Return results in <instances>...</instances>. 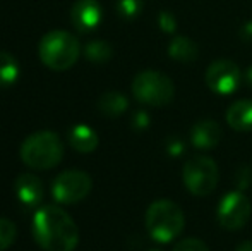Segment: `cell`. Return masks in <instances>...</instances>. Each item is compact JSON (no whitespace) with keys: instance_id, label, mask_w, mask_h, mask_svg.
I'll list each match as a JSON object with an SVG mask.
<instances>
[{"instance_id":"cell-8","label":"cell","mask_w":252,"mask_h":251,"mask_svg":"<svg viewBox=\"0 0 252 251\" xmlns=\"http://www.w3.org/2000/svg\"><path fill=\"white\" fill-rule=\"evenodd\" d=\"M252 214V203L244 191H230L220 200L216 217L223 229L239 231L249 222Z\"/></svg>"},{"instance_id":"cell-11","label":"cell","mask_w":252,"mask_h":251,"mask_svg":"<svg viewBox=\"0 0 252 251\" xmlns=\"http://www.w3.org/2000/svg\"><path fill=\"white\" fill-rule=\"evenodd\" d=\"M14 191L19 203L26 208H38L43 201V182L33 172H23L14 181Z\"/></svg>"},{"instance_id":"cell-2","label":"cell","mask_w":252,"mask_h":251,"mask_svg":"<svg viewBox=\"0 0 252 251\" xmlns=\"http://www.w3.org/2000/svg\"><path fill=\"white\" fill-rule=\"evenodd\" d=\"M21 160L34 171H48L62 162L63 141L53 131H38L21 144Z\"/></svg>"},{"instance_id":"cell-15","label":"cell","mask_w":252,"mask_h":251,"mask_svg":"<svg viewBox=\"0 0 252 251\" xmlns=\"http://www.w3.org/2000/svg\"><path fill=\"white\" fill-rule=\"evenodd\" d=\"M168 55L175 62L190 64L199 57V47L189 36H175L168 45Z\"/></svg>"},{"instance_id":"cell-23","label":"cell","mask_w":252,"mask_h":251,"mask_svg":"<svg viewBox=\"0 0 252 251\" xmlns=\"http://www.w3.org/2000/svg\"><path fill=\"white\" fill-rule=\"evenodd\" d=\"M235 186L239 191H244L252 186V167L242 165L235 174Z\"/></svg>"},{"instance_id":"cell-17","label":"cell","mask_w":252,"mask_h":251,"mask_svg":"<svg viewBox=\"0 0 252 251\" xmlns=\"http://www.w3.org/2000/svg\"><path fill=\"white\" fill-rule=\"evenodd\" d=\"M21 74V66L17 59L9 52L0 50V88H10L17 83Z\"/></svg>"},{"instance_id":"cell-14","label":"cell","mask_w":252,"mask_h":251,"mask_svg":"<svg viewBox=\"0 0 252 251\" xmlns=\"http://www.w3.org/2000/svg\"><path fill=\"white\" fill-rule=\"evenodd\" d=\"M226 122L240 133L252 131V100H237L230 105L226 110Z\"/></svg>"},{"instance_id":"cell-10","label":"cell","mask_w":252,"mask_h":251,"mask_svg":"<svg viewBox=\"0 0 252 251\" xmlns=\"http://www.w3.org/2000/svg\"><path fill=\"white\" fill-rule=\"evenodd\" d=\"M103 19V10L98 0H76L70 9L72 26L79 33H90L100 26Z\"/></svg>"},{"instance_id":"cell-9","label":"cell","mask_w":252,"mask_h":251,"mask_svg":"<svg viewBox=\"0 0 252 251\" xmlns=\"http://www.w3.org/2000/svg\"><path fill=\"white\" fill-rule=\"evenodd\" d=\"M206 86L216 95H232L239 90L242 72L239 66L230 59H218L206 69Z\"/></svg>"},{"instance_id":"cell-20","label":"cell","mask_w":252,"mask_h":251,"mask_svg":"<svg viewBox=\"0 0 252 251\" xmlns=\"http://www.w3.org/2000/svg\"><path fill=\"white\" fill-rule=\"evenodd\" d=\"M17 236L16 224L9 218L0 217V251H5L7 248L14 245Z\"/></svg>"},{"instance_id":"cell-4","label":"cell","mask_w":252,"mask_h":251,"mask_svg":"<svg viewBox=\"0 0 252 251\" xmlns=\"http://www.w3.org/2000/svg\"><path fill=\"white\" fill-rule=\"evenodd\" d=\"M81 54L79 40L72 33L55 30L47 33L38 45L40 61L52 71H67L77 62Z\"/></svg>"},{"instance_id":"cell-24","label":"cell","mask_w":252,"mask_h":251,"mask_svg":"<svg viewBox=\"0 0 252 251\" xmlns=\"http://www.w3.org/2000/svg\"><path fill=\"white\" fill-rule=\"evenodd\" d=\"M166 151H168L170 157L177 158L186 151V144H184V141L179 140V138H170V140L166 141Z\"/></svg>"},{"instance_id":"cell-25","label":"cell","mask_w":252,"mask_h":251,"mask_svg":"<svg viewBox=\"0 0 252 251\" xmlns=\"http://www.w3.org/2000/svg\"><path fill=\"white\" fill-rule=\"evenodd\" d=\"M151 124V119H150V115H148V112H136L134 114V117H132V126H134V129H137V131H144V129H148Z\"/></svg>"},{"instance_id":"cell-26","label":"cell","mask_w":252,"mask_h":251,"mask_svg":"<svg viewBox=\"0 0 252 251\" xmlns=\"http://www.w3.org/2000/svg\"><path fill=\"white\" fill-rule=\"evenodd\" d=\"M239 36H240V40H242L244 43L252 45V19L246 21V23H244L242 26H240Z\"/></svg>"},{"instance_id":"cell-18","label":"cell","mask_w":252,"mask_h":251,"mask_svg":"<svg viewBox=\"0 0 252 251\" xmlns=\"http://www.w3.org/2000/svg\"><path fill=\"white\" fill-rule=\"evenodd\" d=\"M84 57L93 64H105L113 57V48L105 40H93L84 47Z\"/></svg>"},{"instance_id":"cell-27","label":"cell","mask_w":252,"mask_h":251,"mask_svg":"<svg viewBox=\"0 0 252 251\" xmlns=\"http://www.w3.org/2000/svg\"><path fill=\"white\" fill-rule=\"evenodd\" d=\"M242 77H244V83H246V86L252 88V66H249L246 71H244Z\"/></svg>"},{"instance_id":"cell-16","label":"cell","mask_w":252,"mask_h":251,"mask_svg":"<svg viewBox=\"0 0 252 251\" xmlns=\"http://www.w3.org/2000/svg\"><path fill=\"white\" fill-rule=\"evenodd\" d=\"M127 108H129V100L126 95L119 93V91H106L98 100V110L108 119L120 117L126 114Z\"/></svg>"},{"instance_id":"cell-29","label":"cell","mask_w":252,"mask_h":251,"mask_svg":"<svg viewBox=\"0 0 252 251\" xmlns=\"http://www.w3.org/2000/svg\"><path fill=\"white\" fill-rule=\"evenodd\" d=\"M151 251H161V250H151Z\"/></svg>"},{"instance_id":"cell-5","label":"cell","mask_w":252,"mask_h":251,"mask_svg":"<svg viewBox=\"0 0 252 251\" xmlns=\"http://www.w3.org/2000/svg\"><path fill=\"white\" fill-rule=\"evenodd\" d=\"M132 93L148 107H165L175 97V84L159 71H141L132 81Z\"/></svg>"},{"instance_id":"cell-1","label":"cell","mask_w":252,"mask_h":251,"mask_svg":"<svg viewBox=\"0 0 252 251\" xmlns=\"http://www.w3.org/2000/svg\"><path fill=\"white\" fill-rule=\"evenodd\" d=\"M34 241L45 251H74L79 243V229L59 205H43L33 215Z\"/></svg>"},{"instance_id":"cell-22","label":"cell","mask_w":252,"mask_h":251,"mask_svg":"<svg viewBox=\"0 0 252 251\" xmlns=\"http://www.w3.org/2000/svg\"><path fill=\"white\" fill-rule=\"evenodd\" d=\"M172 251H209V248L206 246L204 241L197 238H187V239H180Z\"/></svg>"},{"instance_id":"cell-21","label":"cell","mask_w":252,"mask_h":251,"mask_svg":"<svg viewBox=\"0 0 252 251\" xmlns=\"http://www.w3.org/2000/svg\"><path fill=\"white\" fill-rule=\"evenodd\" d=\"M158 26L163 33L166 35H173L179 28V23H177V17L173 16V12L170 10H161L158 14Z\"/></svg>"},{"instance_id":"cell-7","label":"cell","mask_w":252,"mask_h":251,"mask_svg":"<svg viewBox=\"0 0 252 251\" xmlns=\"http://www.w3.org/2000/svg\"><path fill=\"white\" fill-rule=\"evenodd\" d=\"M93 189V179L88 172L70 169L53 179L52 194L59 205H74L83 201Z\"/></svg>"},{"instance_id":"cell-28","label":"cell","mask_w":252,"mask_h":251,"mask_svg":"<svg viewBox=\"0 0 252 251\" xmlns=\"http://www.w3.org/2000/svg\"><path fill=\"white\" fill-rule=\"evenodd\" d=\"M235 251H252V241H244L237 246Z\"/></svg>"},{"instance_id":"cell-12","label":"cell","mask_w":252,"mask_h":251,"mask_svg":"<svg viewBox=\"0 0 252 251\" xmlns=\"http://www.w3.org/2000/svg\"><path fill=\"white\" fill-rule=\"evenodd\" d=\"M223 138V129L216 121L204 119L192 126L190 129V143L199 150H211L220 144Z\"/></svg>"},{"instance_id":"cell-6","label":"cell","mask_w":252,"mask_h":251,"mask_svg":"<svg viewBox=\"0 0 252 251\" xmlns=\"http://www.w3.org/2000/svg\"><path fill=\"white\" fill-rule=\"evenodd\" d=\"M184 186L192 193L194 196H208L216 189L220 181L218 165L213 158L199 155L192 157L184 164L182 169Z\"/></svg>"},{"instance_id":"cell-3","label":"cell","mask_w":252,"mask_h":251,"mask_svg":"<svg viewBox=\"0 0 252 251\" xmlns=\"http://www.w3.org/2000/svg\"><path fill=\"white\" fill-rule=\"evenodd\" d=\"M146 231L155 241L170 243L184 231L186 217L182 208L170 200H156L146 210Z\"/></svg>"},{"instance_id":"cell-13","label":"cell","mask_w":252,"mask_h":251,"mask_svg":"<svg viewBox=\"0 0 252 251\" xmlns=\"http://www.w3.org/2000/svg\"><path fill=\"white\" fill-rule=\"evenodd\" d=\"M67 143L79 153H91L98 148L100 138L93 127L86 124H76L67 131Z\"/></svg>"},{"instance_id":"cell-19","label":"cell","mask_w":252,"mask_h":251,"mask_svg":"<svg viewBox=\"0 0 252 251\" xmlns=\"http://www.w3.org/2000/svg\"><path fill=\"white\" fill-rule=\"evenodd\" d=\"M115 9L122 19L132 21L143 12V0H117Z\"/></svg>"}]
</instances>
